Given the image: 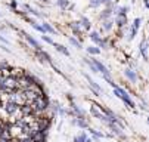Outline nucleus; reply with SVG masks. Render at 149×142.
I'll return each mask as SVG.
<instances>
[{"label":"nucleus","mask_w":149,"mask_h":142,"mask_svg":"<svg viewBox=\"0 0 149 142\" xmlns=\"http://www.w3.org/2000/svg\"><path fill=\"white\" fill-rule=\"evenodd\" d=\"M140 52L143 55V59H148V43H146V40H143L140 43Z\"/></svg>","instance_id":"39448f33"},{"label":"nucleus","mask_w":149,"mask_h":142,"mask_svg":"<svg viewBox=\"0 0 149 142\" xmlns=\"http://www.w3.org/2000/svg\"><path fill=\"white\" fill-rule=\"evenodd\" d=\"M0 142H9V141H5V139H0Z\"/></svg>","instance_id":"393cba45"},{"label":"nucleus","mask_w":149,"mask_h":142,"mask_svg":"<svg viewBox=\"0 0 149 142\" xmlns=\"http://www.w3.org/2000/svg\"><path fill=\"white\" fill-rule=\"evenodd\" d=\"M43 40H45V42H46V43H49V45H52V46L55 45V42H53V40H52L50 37H47V36H43Z\"/></svg>","instance_id":"412c9836"},{"label":"nucleus","mask_w":149,"mask_h":142,"mask_svg":"<svg viewBox=\"0 0 149 142\" xmlns=\"http://www.w3.org/2000/svg\"><path fill=\"white\" fill-rule=\"evenodd\" d=\"M86 139H87V138H86V135L81 133L80 136H77V138H75V142H86Z\"/></svg>","instance_id":"6ab92c4d"},{"label":"nucleus","mask_w":149,"mask_h":142,"mask_svg":"<svg viewBox=\"0 0 149 142\" xmlns=\"http://www.w3.org/2000/svg\"><path fill=\"white\" fill-rule=\"evenodd\" d=\"M103 28H105L106 31H109V30L112 28V22H111V21H105V22H103Z\"/></svg>","instance_id":"f3484780"},{"label":"nucleus","mask_w":149,"mask_h":142,"mask_svg":"<svg viewBox=\"0 0 149 142\" xmlns=\"http://www.w3.org/2000/svg\"><path fill=\"white\" fill-rule=\"evenodd\" d=\"M87 52H89V53H92V55H99V53H100V49H99V48H93V46H92V48H87Z\"/></svg>","instance_id":"ddd939ff"},{"label":"nucleus","mask_w":149,"mask_h":142,"mask_svg":"<svg viewBox=\"0 0 149 142\" xmlns=\"http://www.w3.org/2000/svg\"><path fill=\"white\" fill-rule=\"evenodd\" d=\"M90 38L93 40L95 43H97L99 46H102L103 49H106V43H105V40H102V38L99 37V33H96V31H92V33H90Z\"/></svg>","instance_id":"f257e3e1"},{"label":"nucleus","mask_w":149,"mask_h":142,"mask_svg":"<svg viewBox=\"0 0 149 142\" xmlns=\"http://www.w3.org/2000/svg\"><path fill=\"white\" fill-rule=\"evenodd\" d=\"M22 34H24L25 40H27V42H28V43H30V45H31L33 48H36L37 50H40V45H38V43L36 42V40H34V38H33L31 36H28V34H25V33H22Z\"/></svg>","instance_id":"7ed1b4c3"},{"label":"nucleus","mask_w":149,"mask_h":142,"mask_svg":"<svg viewBox=\"0 0 149 142\" xmlns=\"http://www.w3.org/2000/svg\"><path fill=\"white\" fill-rule=\"evenodd\" d=\"M70 28H71L75 34H78V33H80V30H81L80 21H74V22H71V24H70Z\"/></svg>","instance_id":"423d86ee"},{"label":"nucleus","mask_w":149,"mask_h":142,"mask_svg":"<svg viewBox=\"0 0 149 142\" xmlns=\"http://www.w3.org/2000/svg\"><path fill=\"white\" fill-rule=\"evenodd\" d=\"M125 22H127V18H125V16H118V18H117V24H118L120 27H123Z\"/></svg>","instance_id":"4468645a"},{"label":"nucleus","mask_w":149,"mask_h":142,"mask_svg":"<svg viewBox=\"0 0 149 142\" xmlns=\"http://www.w3.org/2000/svg\"><path fill=\"white\" fill-rule=\"evenodd\" d=\"M124 74H125V77L129 78L132 83H136V82H137V77H136L134 71H132V70H129V68H127V70L124 71Z\"/></svg>","instance_id":"f03ea898"},{"label":"nucleus","mask_w":149,"mask_h":142,"mask_svg":"<svg viewBox=\"0 0 149 142\" xmlns=\"http://www.w3.org/2000/svg\"><path fill=\"white\" fill-rule=\"evenodd\" d=\"M106 2H109V0H92L90 6H92V8H96V6H99V5H102V3H106Z\"/></svg>","instance_id":"1a4fd4ad"},{"label":"nucleus","mask_w":149,"mask_h":142,"mask_svg":"<svg viewBox=\"0 0 149 142\" xmlns=\"http://www.w3.org/2000/svg\"><path fill=\"white\" fill-rule=\"evenodd\" d=\"M86 78L89 80V85H90V87L93 89V92H95L96 95H99V93H100V87H99V86H97V85H96V83L93 82V80H92V78H90L89 76H86Z\"/></svg>","instance_id":"20e7f679"},{"label":"nucleus","mask_w":149,"mask_h":142,"mask_svg":"<svg viewBox=\"0 0 149 142\" xmlns=\"http://www.w3.org/2000/svg\"><path fill=\"white\" fill-rule=\"evenodd\" d=\"M145 6L148 8V0H145Z\"/></svg>","instance_id":"b1692460"},{"label":"nucleus","mask_w":149,"mask_h":142,"mask_svg":"<svg viewBox=\"0 0 149 142\" xmlns=\"http://www.w3.org/2000/svg\"><path fill=\"white\" fill-rule=\"evenodd\" d=\"M25 9H27V10H28V12H31V13H33V15H36V16H41V15H40V13H38V12H37V10H36V9H33V8H30V6H28V5H27V6H25Z\"/></svg>","instance_id":"a211bd4d"},{"label":"nucleus","mask_w":149,"mask_h":142,"mask_svg":"<svg viewBox=\"0 0 149 142\" xmlns=\"http://www.w3.org/2000/svg\"><path fill=\"white\" fill-rule=\"evenodd\" d=\"M53 46H55V48H56V49H58V50H59L61 53H63V55H67V56H70V52H68V49H67L65 46H62V45H58V43H55Z\"/></svg>","instance_id":"6e6552de"},{"label":"nucleus","mask_w":149,"mask_h":142,"mask_svg":"<svg viewBox=\"0 0 149 142\" xmlns=\"http://www.w3.org/2000/svg\"><path fill=\"white\" fill-rule=\"evenodd\" d=\"M45 2H47V0H45Z\"/></svg>","instance_id":"a878e982"},{"label":"nucleus","mask_w":149,"mask_h":142,"mask_svg":"<svg viewBox=\"0 0 149 142\" xmlns=\"http://www.w3.org/2000/svg\"><path fill=\"white\" fill-rule=\"evenodd\" d=\"M139 27H140V18H136V19H134V22H133V28L137 30Z\"/></svg>","instance_id":"aec40b11"},{"label":"nucleus","mask_w":149,"mask_h":142,"mask_svg":"<svg viewBox=\"0 0 149 142\" xmlns=\"http://www.w3.org/2000/svg\"><path fill=\"white\" fill-rule=\"evenodd\" d=\"M111 16V9H105L102 13H100V19H106Z\"/></svg>","instance_id":"9b49d317"},{"label":"nucleus","mask_w":149,"mask_h":142,"mask_svg":"<svg viewBox=\"0 0 149 142\" xmlns=\"http://www.w3.org/2000/svg\"><path fill=\"white\" fill-rule=\"evenodd\" d=\"M129 8H118V16H125Z\"/></svg>","instance_id":"2eb2a0df"},{"label":"nucleus","mask_w":149,"mask_h":142,"mask_svg":"<svg viewBox=\"0 0 149 142\" xmlns=\"http://www.w3.org/2000/svg\"><path fill=\"white\" fill-rule=\"evenodd\" d=\"M77 125L80 126V127H87V125H86V121H83V120H77Z\"/></svg>","instance_id":"4be33fe9"},{"label":"nucleus","mask_w":149,"mask_h":142,"mask_svg":"<svg viewBox=\"0 0 149 142\" xmlns=\"http://www.w3.org/2000/svg\"><path fill=\"white\" fill-rule=\"evenodd\" d=\"M90 133H92L95 138H102V136H103L102 133H99V132H96V130H92V129H90Z\"/></svg>","instance_id":"5701e85b"},{"label":"nucleus","mask_w":149,"mask_h":142,"mask_svg":"<svg viewBox=\"0 0 149 142\" xmlns=\"http://www.w3.org/2000/svg\"><path fill=\"white\" fill-rule=\"evenodd\" d=\"M70 43H71V45H74L77 49H80V48H81V43H80V42H77V40H75V38H72V37L70 38Z\"/></svg>","instance_id":"dca6fc26"},{"label":"nucleus","mask_w":149,"mask_h":142,"mask_svg":"<svg viewBox=\"0 0 149 142\" xmlns=\"http://www.w3.org/2000/svg\"><path fill=\"white\" fill-rule=\"evenodd\" d=\"M41 27L45 28V31H46V33H52V34H55V30H53V28H52V27H50L47 22H43V25H41Z\"/></svg>","instance_id":"f8f14e48"},{"label":"nucleus","mask_w":149,"mask_h":142,"mask_svg":"<svg viewBox=\"0 0 149 142\" xmlns=\"http://www.w3.org/2000/svg\"><path fill=\"white\" fill-rule=\"evenodd\" d=\"M80 25L83 27V28H86V30H90V27H92V24H90V21L87 18H81V21H80Z\"/></svg>","instance_id":"0eeeda50"},{"label":"nucleus","mask_w":149,"mask_h":142,"mask_svg":"<svg viewBox=\"0 0 149 142\" xmlns=\"http://www.w3.org/2000/svg\"><path fill=\"white\" fill-rule=\"evenodd\" d=\"M56 3H58L62 9H67L68 5H70V3H68V0H56Z\"/></svg>","instance_id":"9d476101"}]
</instances>
